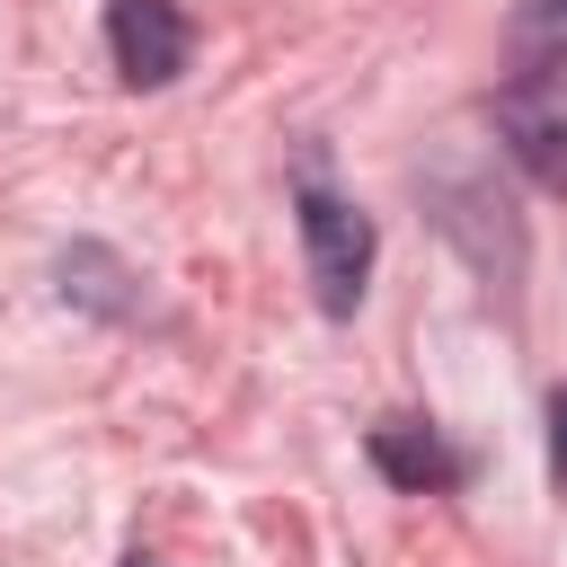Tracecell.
<instances>
[{
  "mask_svg": "<svg viewBox=\"0 0 567 567\" xmlns=\"http://www.w3.org/2000/svg\"><path fill=\"white\" fill-rule=\"evenodd\" d=\"M292 213H301V257H310V292H319V310H328V319H354L363 292H372V257H381L372 213L346 204L337 186H319V168L292 177Z\"/></svg>",
  "mask_w": 567,
  "mask_h": 567,
  "instance_id": "obj_1",
  "label": "cell"
},
{
  "mask_svg": "<svg viewBox=\"0 0 567 567\" xmlns=\"http://www.w3.org/2000/svg\"><path fill=\"white\" fill-rule=\"evenodd\" d=\"M487 115H496L505 159H514L532 186L567 195V71H514Z\"/></svg>",
  "mask_w": 567,
  "mask_h": 567,
  "instance_id": "obj_2",
  "label": "cell"
},
{
  "mask_svg": "<svg viewBox=\"0 0 567 567\" xmlns=\"http://www.w3.org/2000/svg\"><path fill=\"white\" fill-rule=\"evenodd\" d=\"M106 53L133 89H168L195 53V27L177 0H106Z\"/></svg>",
  "mask_w": 567,
  "mask_h": 567,
  "instance_id": "obj_3",
  "label": "cell"
},
{
  "mask_svg": "<svg viewBox=\"0 0 567 567\" xmlns=\"http://www.w3.org/2000/svg\"><path fill=\"white\" fill-rule=\"evenodd\" d=\"M372 470L390 478V487H408V496H443V487H461L470 478V452H452L434 425H416V416H390V425H372Z\"/></svg>",
  "mask_w": 567,
  "mask_h": 567,
  "instance_id": "obj_4",
  "label": "cell"
},
{
  "mask_svg": "<svg viewBox=\"0 0 567 567\" xmlns=\"http://www.w3.org/2000/svg\"><path fill=\"white\" fill-rule=\"evenodd\" d=\"M505 53L514 71H567V0H514Z\"/></svg>",
  "mask_w": 567,
  "mask_h": 567,
  "instance_id": "obj_5",
  "label": "cell"
},
{
  "mask_svg": "<svg viewBox=\"0 0 567 567\" xmlns=\"http://www.w3.org/2000/svg\"><path fill=\"white\" fill-rule=\"evenodd\" d=\"M549 478L567 487V381L549 390Z\"/></svg>",
  "mask_w": 567,
  "mask_h": 567,
  "instance_id": "obj_6",
  "label": "cell"
},
{
  "mask_svg": "<svg viewBox=\"0 0 567 567\" xmlns=\"http://www.w3.org/2000/svg\"><path fill=\"white\" fill-rule=\"evenodd\" d=\"M124 567H159V558H142V549H133V558H124Z\"/></svg>",
  "mask_w": 567,
  "mask_h": 567,
  "instance_id": "obj_7",
  "label": "cell"
}]
</instances>
